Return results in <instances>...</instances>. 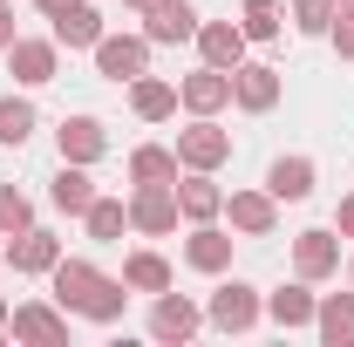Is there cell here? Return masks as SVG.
Segmentation results:
<instances>
[{
    "mask_svg": "<svg viewBox=\"0 0 354 347\" xmlns=\"http://www.w3.org/2000/svg\"><path fill=\"white\" fill-rule=\"evenodd\" d=\"M55 150H62V164H102V157H109L102 116H62V123H55Z\"/></svg>",
    "mask_w": 354,
    "mask_h": 347,
    "instance_id": "13",
    "label": "cell"
},
{
    "mask_svg": "<svg viewBox=\"0 0 354 347\" xmlns=\"http://www.w3.org/2000/svg\"><path fill=\"white\" fill-rule=\"evenodd\" d=\"M177 164L184 171H218V164H232V130H218V116H191V130H177Z\"/></svg>",
    "mask_w": 354,
    "mask_h": 347,
    "instance_id": "4",
    "label": "cell"
},
{
    "mask_svg": "<svg viewBox=\"0 0 354 347\" xmlns=\"http://www.w3.org/2000/svg\"><path fill=\"white\" fill-rule=\"evenodd\" d=\"M313 184H320V171H313V157H300V150L266 164V191H272L279 205H307V198H313Z\"/></svg>",
    "mask_w": 354,
    "mask_h": 347,
    "instance_id": "17",
    "label": "cell"
},
{
    "mask_svg": "<svg viewBox=\"0 0 354 347\" xmlns=\"http://www.w3.org/2000/svg\"><path fill=\"white\" fill-rule=\"evenodd\" d=\"M334 232H341V238H354V191L341 198V212H334Z\"/></svg>",
    "mask_w": 354,
    "mask_h": 347,
    "instance_id": "33",
    "label": "cell"
},
{
    "mask_svg": "<svg viewBox=\"0 0 354 347\" xmlns=\"http://www.w3.org/2000/svg\"><path fill=\"white\" fill-rule=\"evenodd\" d=\"M7 48H14V7L0 0V55H7Z\"/></svg>",
    "mask_w": 354,
    "mask_h": 347,
    "instance_id": "34",
    "label": "cell"
},
{
    "mask_svg": "<svg viewBox=\"0 0 354 347\" xmlns=\"http://www.w3.org/2000/svg\"><path fill=\"white\" fill-rule=\"evenodd\" d=\"M239 28H245V41H279L286 35V0H245Z\"/></svg>",
    "mask_w": 354,
    "mask_h": 347,
    "instance_id": "28",
    "label": "cell"
},
{
    "mask_svg": "<svg viewBox=\"0 0 354 347\" xmlns=\"http://www.w3.org/2000/svg\"><path fill=\"white\" fill-rule=\"evenodd\" d=\"M143 35H150V48L198 41V7H191V0H150V7H143Z\"/></svg>",
    "mask_w": 354,
    "mask_h": 347,
    "instance_id": "14",
    "label": "cell"
},
{
    "mask_svg": "<svg viewBox=\"0 0 354 347\" xmlns=\"http://www.w3.org/2000/svg\"><path fill=\"white\" fill-rule=\"evenodd\" d=\"M225 218H232V232L239 238H272L279 232V198L272 191H225Z\"/></svg>",
    "mask_w": 354,
    "mask_h": 347,
    "instance_id": "11",
    "label": "cell"
},
{
    "mask_svg": "<svg viewBox=\"0 0 354 347\" xmlns=\"http://www.w3.org/2000/svg\"><path fill=\"white\" fill-rule=\"evenodd\" d=\"M348 286H354V259H348Z\"/></svg>",
    "mask_w": 354,
    "mask_h": 347,
    "instance_id": "39",
    "label": "cell"
},
{
    "mask_svg": "<svg viewBox=\"0 0 354 347\" xmlns=\"http://www.w3.org/2000/svg\"><path fill=\"white\" fill-rule=\"evenodd\" d=\"M0 272H7V252H0Z\"/></svg>",
    "mask_w": 354,
    "mask_h": 347,
    "instance_id": "40",
    "label": "cell"
},
{
    "mask_svg": "<svg viewBox=\"0 0 354 347\" xmlns=\"http://www.w3.org/2000/svg\"><path fill=\"white\" fill-rule=\"evenodd\" d=\"M232 245H239V232H225L218 218H205V225H191V238H184V265H191V272H232Z\"/></svg>",
    "mask_w": 354,
    "mask_h": 347,
    "instance_id": "15",
    "label": "cell"
},
{
    "mask_svg": "<svg viewBox=\"0 0 354 347\" xmlns=\"http://www.w3.org/2000/svg\"><path fill=\"white\" fill-rule=\"evenodd\" d=\"M177 109H191V116H218V109H232V68L198 62V68L177 82Z\"/></svg>",
    "mask_w": 354,
    "mask_h": 347,
    "instance_id": "9",
    "label": "cell"
},
{
    "mask_svg": "<svg viewBox=\"0 0 354 347\" xmlns=\"http://www.w3.org/2000/svg\"><path fill=\"white\" fill-rule=\"evenodd\" d=\"M293 272L313 279V286L334 279V272H341V232H334V225H307V232L293 238Z\"/></svg>",
    "mask_w": 354,
    "mask_h": 347,
    "instance_id": "10",
    "label": "cell"
},
{
    "mask_svg": "<svg viewBox=\"0 0 354 347\" xmlns=\"http://www.w3.org/2000/svg\"><path fill=\"white\" fill-rule=\"evenodd\" d=\"M123 7H136V14H143V7H150V0H123Z\"/></svg>",
    "mask_w": 354,
    "mask_h": 347,
    "instance_id": "37",
    "label": "cell"
},
{
    "mask_svg": "<svg viewBox=\"0 0 354 347\" xmlns=\"http://www.w3.org/2000/svg\"><path fill=\"white\" fill-rule=\"evenodd\" d=\"M88 55H95V75H102V82H123V88H130L136 75L150 68V35H102Z\"/></svg>",
    "mask_w": 354,
    "mask_h": 347,
    "instance_id": "5",
    "label": "cell"
},
{
    "mask_svg": "<svg viewBox=\"0 0 354 347\" xmlns=\"http://www.w3.org/2000/svg\"><path fill=\"white\" fill-rule=\"evenodd\" d=\"M7 68H14V82H21V88H48L55 75H62V41H55V35H48V41L14 35V48H7Z\"/></svg>",
    "mask_w": 354,
    "mask_h": 347,
    "instance_id": "12",
    "label": "cell"
},
{
    "mask_svg": "<svg viewBox=\"0 0 354 347\" xmlns=\"http://www.w3.org/2000/svg\"><path fill=\"white\" fill-rule=\"evenodd\" d=\"M266 320V293L252 279H225L218 293L205 300V327H218V334H252Z\"/></svg>",
    "mask_w": 354,
    "mask_h": 347,
    "instance_id": "2",
    "label": "cell"
},
{
    "mask_svg": "<svg viewBox=\"0 0 354 347\" xmlns=\"http://www.w3.org/2000/svg\"><path fill=\"white\" fill-rule=\"evenodd\" d=\"M279 95H286V75H279L272 62H239V68H232V102H239L245 116H272Z\"/></svg>",
    "mask_w": 354,
    "mask_h": 347,
    "instance_id": "6",
    "label": "cell"
},
{
    "mask_svg": "<svg viewBox=\"0 0 354 347\" xmlns=\"http://www.w3.org/2000/svg\"><path fill=\"white\" fill-rule=\"evenodd\" d=\"M177 212H184V225L225 218V191L212 184V171H177Z\"/></svg>",
    "mask_w": 354,
    "mask_h": 347,
    "instance_id": "19",
    "label": "cell"
},
{
    "mask_svg": "<svg viewBox=\"0 0 354 347\" xmlns=\"http://www.w3.org/2000/svg\"><path fill=\"white\" fill-rule=\"evenodd\" d=\"M327 41H334V55H341V62H354V14H334Z\"/></svg>",
    "mask_w": 354,
    "mask_h": 347,
    "instance_id": "32",
    "label": "cell"
},
{
    "mask_svg": "<svg viewBox=\"0 0 354 347\" xmlns=\"http://www.w3.org/2000/svg\"><path fill=\"white\" fill-rule=\"evenodd\" d=\"M313 334L327 347H354V286L348 293H327V300L313 306Z\"/></svg>",
    "mask_w": 354,
    "mask_h": 347,
    "instance_id": "23",
    "label": "cell"
},
{
    "mask_svg": "<svg viewBox=\"0 0 354 347\" xmlns=\"http://www.w3.org/2000/svg\"><path fill=\"white\" fill-rule=\"evenodd\" d=\"M48 286H55V306H62V313H82L95 327H116L123 306H130V286L109 279L102 265H88V259H55Z\"/></svg>",
    "mask_w": 354,
    "mask_h": 347,
    "instance_id": "1",
    "label": "cell"
},
{
    "mask_svg": "<svg viewBox=\"0 0 354 347\" xmlns=\"http://www.w3.org/2000/svg\"><path fill=\"white\" fill-rule=\"evenodd\" d=\"M35 123H41V116H35L28 95H0V143H7V150H21V143L35 136Z\"/></svg>",
    "mask_w": 354,
    "mask_h": 347,
    "instance_id": "29",
    "label": "cell"
},
{
    "mask_svg": "<svg viewBox=\"0 0 354 347\" xmlns=\"http://www.w3.org/2000/svg\"><path fill=\"white\" fill-rule=\"evenodd\" d=\"M245 48H252V41H245L239 21H198V55H205L212 68H239Z\"/></svg>",
    "mask_w": 354,
    "mask_h": 347,
    "instance_id": "20",
    "label": "cell"
},
{
    "mask_svg": "<svg viewBox=\"0 0 354 347\" xmlns=\"http://www.w3.org/2000/svg\"><path fill=\"white\" fill-rule=\"evenodd\" d=\"M7 313H14V306H7V293H0V334H7Z\"/></svg>",
    "mask_w": 354,
    "mask_h": 347,
    "instance_id": "36",
    "label": "cell"
},
{
    "mask_svg": "<svg viewBox=\"0 0 354 347\" xmlns=\"http://www.w3.org/2000/svg\"><path fill=\"white\" fill-rule=\"evenodd\" d=\"M35 225V198L21 191V184H0V238H14V232H28Z\"/></svg>",
    "mask_w": 354,
    "mask_h": 347,
    "instance_id": "30",
    "label": "cell"
},
{
    "mask_svg": "<svg viewBox=\"0 0 354 347\" xmlns=\"http://www.w3.org/2000/svg\"><path fill=\"white\" fill-rule=\"evenodd\" d=\"M198 327H205V306L198 300H184V293H171V286L150 300V341L184 347V341H198Z\"/></svg>",
    "mask_w": 354,
    "mask_h": 347,
    "instance_id": "7",
    "label": "cell"
},
{
    "mask_svg": "<svg viewBox=\"0 0 354 347\" xmlns=\"http://www.w3.org/2000/svg\"><path fill=\"white\" fill-rule=\"evenodd\" d=\"M62 7H75V0H35V14H48V21H55Z\"/></svg>",
    "mask_w": 354,
    "mask_h": 347,
    "instance_id": "35",
    "label": "cell"
},
{
    "mask_svg": "<svg viewBox=\"0 0 354 347\" xmlns=\"http://www.w3.org/2000/svg\"><path fill=\"white\" fill-rule=\"evenodd\" d=\"M48 205L68 218H82L88 205H95V177H88V164H62V171L48 177Z\"/></svg>",
    "mask_w": 354,
    "mask_h": 347,
    "instance_id": "21",
    "label": "cell"
},
{
    "mask_svg": "<svg viewBox=\"0 0 354 347\" xmlns=\"http://www.w3.org/2000/svg\"><path fill=\"white\" fill-rule=\"evenodd\" d=\"M177 150H164V143H136L130 150V184H177Z\"/></svg>",
    "mask_w": 354,
    "mask_h": 347,
    "instance_id": "27",
    "label": "cell"
},
{
    "mask_svg": "<svg viewBox=\"0 0 354 347\" xmlns=\"http://www.w3.org/2000/svg\"><path fill=\"white\" fill-rule=\"evenodd\" d=\"M341 14H354V0H341Z\"/></svg>",
    "mask_w": 354,
    "mask_h": 347,
    "instance_id": "38",
    "label": "cell"
},
{
    "mask_svg": "<svg viewBox=\"0 0 354 347\" xmlns=\"http://www.w3.org/2000/svg\"><path fill=\"white\" fill-rule=\"evenodd\" d=\"M177 225H184V212H177V184H136V191H130V232H143V238H171Z\"/></svg>",
    "mask_w": 354,
    "mask_h": 347,
    "instance_id": "3",
    "label": "cell"
},
{
    "mask_svg": "<svg viewBox=\"0 0 354 347\" xmlns=\"http://www.w3.org/2000/svg\"><path fill=\"white\" fill-rule=\"evenodd\" d=\"M123 286L157 300V293L171 286V259H164V252H150V245H143V252H130V259H123Z\"/></svg>",
    "mask_w": 354,
    "mask_h": 347,
    "instance_id": "26",
    "label": "cell"
},
{
    "mask_svg": "<svg viewBox=\"0 0 354 347\" xmlns=\"http://www.w3.org/2000/svg\"><path fill=\"white\" fill-rule=\"evenodd\" d=\"M102 35H109V28H102V14H95L88 0H75V7L55 14V41H62V48H95Z\"/></svg>",
    "mask_w": 354,
    "mask_h": 347,
    "instance_id": "24",
    "label": "cell"
},
{
    "mask_svg": "<svg viewBox=\"0 0 354 347\" xmlns=\"http://www.w3.org/2000/svg\"><path fill=\"white\" fill-rule=\"evenodd\" d=\"M55 259H62V238L41 232V225H28V232H14V238H7V265H14L21 279H48Z\"/></svg>",
    "mask_w": 354,
    "mask_h": 347,
    "instance_id": "16",
    "label": "cell"
},
{
    "mask_svg": "<svg viewBox=\"0 0 354 347\" xmlns=\"http://www.w3.org/2000/svg\"><path fill=\"white\" fill-rule=\"evenodd\" d=\"M130 109H136V123H171L177 116V82H164V75H136L130 82Z\"/></svg>",
    "mask_w": 354,
    "mask_h": 347,
    "instance_id": "22",
    "label": "cell"
},
{
    "mask_svg": "<svg viewBox=\"0 0 354 347\" xmlns=\"http://www.w3.org/2000/svg\"><path fill=\"white\" fill-rule=\"evenodd\" d=\"M334 14H341V0H286V21H293L300 35H327Z\"/></svg>",
    "mask_w": 354,
    "mask_h": 347,
    "instance_id": "31",
    "label": "cell"
},
{
    "mask_svg": "<svg viewBox=\"0 0 354 347\" xmlns=\"http://www.w3.org/2000/svg\"><path fill=\"white\" fill-rule=\"evenodd\" d=\"M82 225H88V238H95V245H123V232H130V205L95 191V205L82 212Z\"/></svg>",
    "mask_w": 354,
    "mask_h": 347,
    "instance_id": "25",
    "label": "cell"
},
{
    "mask_svg": "<svg viewBox=\"0 0 354 347\" xmlns=\"http://www.w3.org/2000/svg\"><path fill=\"white\" fill-rule=\"evenodd\" d=\"M313 306H320L313 279H300V272H293V286L266 293V320H272V327H286V334H300V327H313Z\"/></svg>",
    "mask_w": 354,
    "mask_h": 347,
    "instance_id": "18",
    "label": "cell"
},
{
    "mask_svg": "<svg viewBox=\"0 0 354 347\" xmlns=\"http://www.w3.org/2000/svg\"><path fill=\"white\" fill-rule=\"evenodd\" d=\"M7 334L28 347H68V313L48 300H21L14 313H7Z\"/></svg>",
    "mask_w": 354,
    "mask_h": 347,
    "instance_id": "8",
    "label": "cell"
}]
</instances>
